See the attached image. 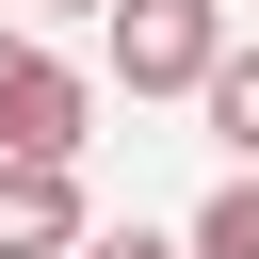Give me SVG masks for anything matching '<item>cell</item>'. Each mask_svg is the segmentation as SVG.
Segmentation results:
<instances>
[{"label": "cell", "instance_id": "obj_4", "mask_svg": "<svg viewBox=\"0 0 259 259\" xmlns=\"http://www.w3.org/2000/svg\"><path fill=\"white\" fill-rule=\"evenodd\" d=\"M194 113H210V146H227V162L259 178V49H227V65L194 81Z\"/></svg>", "mask_w": 259, "mask_h": 259}, {"label": "cell", "instance_id": "obj_5", "mask_svg": "<svg viewBox=\"0 0 259 259\" xmlns=\"http://www.w3.org/2000/svg\"><path fill=\"white\" fill-rule=\"evenodd\" d=\"M178 259H259V178H227V194L194 210V243H178Z\"/></svg>", "mask_w": 259, "mask_h": 259}, {"label": "cell", "instance_id": "obj_3", "mask_svg": "<svg viewBox=\"0 0 259 259\" xmlns=\"http://www.w3.org/2000/svg\"><path fill=\"white\" fill-rule=\"evenodd\" d=\"M0 259H81V178L65 162H0Z\"/></svg>", "mask_w": 259, "mask_h": 259}, {"label": "cell", "instance_id": "obj_7", "mask_svg": "<svg viewBox=\"0 0 259 259\" xmlns=\"http://www.w3.org/2000/svg\"><path fill=\"white\" fill-rule=\"evenodd\" d=\"M81 16H113V0H81Z\"/></svg>", "mask_w": 259, "mask_h": 259}, {"label": "cell", "instance_id": "obj_1", "mask_svg": "<svg viewBox=\"0 0 259 259\" xmlns=\"http://www.w3.org/2000/svg\"><path fill=\"white\" fill-rule=\"evenodd\" d=\"M97 32H113V81L130 97H194L227 65V0H113Z\"/></svg>", "mask_w": 259, "mask_h": 259}, {"label": "cell", "instance_id": "obj_6", "mask_svg": "<svg viewBox=\"0 0 259 259\" xmlns=\"http://www.w3.org/2000/svg\"><path fill=\"white\" fill-rule=\"evenodd\" d=\"M81 259H178L162 227H81Z\"/></svg>", "mask_w": 259, "mask_h": 259}, {"label": "cell", "instance_id": "obj_2", "mask_svg": "<svg viewBox=\"0 0 259 259\" xmlns=\"http://www.w3.org/2000/svg\"><path fill=\"white\" fill-rule=\"evenodd\" d=\"M81 65H49L32 32H0V162H81Z\"/></svg>", "mask_w": 259, "mask_h": 259}]
</instances>
